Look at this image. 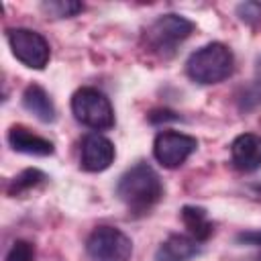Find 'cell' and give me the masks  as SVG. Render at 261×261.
I'll use <instances>...</instances> for the list:
<instances>
[{
    "label": "cell",
    "instance_id": "8992f818",
    "mask_svg": "<svg viewBox=\"0 0 261 261\" xmlns=\"http://www.w3.org/2000/svg\"><path fill=\"white\" fill-rule=\"evenodd\" d=\"M6 41L12 49V55L31 69H43L49 63L51 47L47 39L31 29H8Z\"/></svg>",
    "mask_w": 261,
    "mask_h": 261
},
{
    "label": "cell",
    "instance_id": "8fae6325",
    "mask_svg": "<svg viewBox=\"0 0 261 261\" xmlns=\"http://www.w3.org/2000/svg\"><path fill=\"white\" fill-rule=\"evenodd\" d=\"M202 243L190 234H169L157 249L155 261H188L200 253Z\"/></svg>",
    "mask_w": 261,
    "mask_h": 261
},
{
    "label": "cell",
    "instance_id": "5bb4252c",
    "mask_svg": "<svg viewBox=\"0 0 261 261\" xmlns=\"http://www.w3.org/2000/svg\"><path fill=\"white\" fill-rule=\"evenodd\" d=\"M45 179V173L39 171V169H24L20 171L18 175H14L6 188L8 196H20L24 192H29L31 188H35L37 184H41Z\"/></svg>",
    "mask_w": 261,
    "mask_h": 261
},
{
    "label": "cell",
    "instance_id": "ba28073f",
    "mask_svg": "<svg viewBox=\"0 0 261 261\" xmlns=\"http://www.w3.org/2000/svg\"><path fill=\"white\" fill-rule=\"evenodd\" d=\"M114 145L110 139H106L100 133H90L82 139L80 145V165L86 171H104L114 161Z\"/></svg>",
    "mask_w": 261,
    "mask_h": 261
},
{
    "label": "cell",
    "instance_id": "ac0fdd59",
    "mask_svg": "<svg viewBox=\"0 0 261 261\" xmlns=\"http://www.w3.org/2000/svg\"><path fill=\"white\" fill-rule=\"evenodd\" d=\"M237 241L243 245H255L261 247V230H247V232H239Z\"/></svg>",
    "mask_w": 261,
    "mask_h": 261
},
{
    "label": "cell",
    "instance_id": "9a60e30c",
    "mask_svg": "<svg viewBox=\"0 0 261 261\" xmlns=\"http://www.w3.org/2000/svg\"><path fill=\"white\" fill-rule=\"evenodd\" d=\"M82 8H84V4L82 2H73V0H49V2H43L41 4V10L47 16H53V18H69V16H75Z\"/></svg>",
    "mask_w": 261,
    "mask_h": 261
},
{
    "label": "cell",
    "instance_id": "30bf717a",
    "mask_svg": "<svg viewBox=\"0 0 261 261\" xmlns=\"http://www.w3.org/2000/svg\"><path fill=\"white\" fill-rule=\"evenodd\" d=\"M8 143L14 151L18 153H27V155H37V157H47L51 155L55 149H53V143L41 135H35L33 130H29L27 126L22 124H14L10 126L8 130Z\"/></svg>",
    "mask_w": 261,
    "mask_h": 261
},
{
    "label": "cell",
    "instance_id": "2e32d148",
    "mask_svg": "<svg viewBox=\"0 0 261 261\" xmlns=\"http://www.w3.org/2000/svg\"><path fill=\"white\" fill-rule=\"evenodd\" d=\"M4 261H35V247L29 241H14Z\"/></svg>",
    "mask_w": 261,
    "mask_h": 261
},
{
    "label": "cell",
    "instance_id": "52a82bcc",
    "mask_svg": "<svg viewBox=\"0 0 261 261\" xmlns=\"http://www.w3.org/2000/svg\"><path fill=\"white\" fill-rule=\"evenodd\" d=\"M196 149H198V141L177 130H161L153 141V155L167 169H175L184 165L186 159Z\"/></svg>",
    "mask_w": 261,
    "mask_h": 261
},
{
    "label": "cell",
    "instance_id": "e0dca14e",
    "mask_svg": "<svg viewBox=\"0 0 261 261\" xmlns=\"http://www.w3.org/2000/svg\"><path fill=\"white\" fill-rule=\"evenodd\" d=\"M237 14L241 16L243 22L247 24H257L261 22V4L259 2H245L237 6Z\"/></svg>",
    "mask_w": 261,
    "mask_h": 261
},
{
    "label": "cell",
    "instance_id": "3957f363",
    "mask_svg": "<svg viewBox=\"0 0 261 261\" xmlns=\"http://www.w3.org/2000/svg\"><path fill=\"white\" fill-rule=\"evenodd\" d=\"M192 31H194V22L188 20L186 16L161 14L147 27L143 35V43L151 53L159 57H171L177 45H181L192 35Z\"/></svg>",
    "mask_w": 261,
    "mask_h": 261
},
{
    "label": "cell",
    "instance_id": "d6986e66",
    "mask_svg": "<svg viewBox=\"0 0 261 261\" xmlns=\"http://www.w3.org/2000/svg\"><path fill=\"white\" fill-rule=\"evenodd\" d=\"M255 75H257V84L261 86V55H259L257 61H255Z\"/></svg>",
    "mask_w": 261,
    "mask_h": 261
},
{
    "label": "cell",
    "instance_id": "7c38bea8",
    "mask_svg": "<svg viewBox=\"0 0 261 261\" xmlns=\"http://www.w3.org/2000/svg\"><path fill=\"white\" fill-rule=\"evenodd\" d=\"M22 106L35 114L41 122H53L55 120V104L51 100V96L45 92V88H41L39 84H31L24 88L22 92Z\"/></svg>",
    "mask_w": 261,
    "mask_h": 261
},
{
    "label": "cell",
    "instance_id": "ffe728a7",
    "mask_svg": "<svg viewBox=\"0 0 261 261\" xmlns=\"http://www.w3.org/2000/svg\"><path fill=\"white\" fill-rule=\"evenodd\" d=\"M249 261H261V255H255V257H251Z\"/></svg>",
    "mask_w": 261,
    "mask_h": 261
},
{
    "label": "cell",
    "instance_id": "9c48e42d",
    "mask_svg": "<svg viewBox=\"0 0 261 261\" xmlns=\"http://www.w3.org/2000/svg\"><path fill=\"white\" fill-rule=\"evenodd\" d=\"M230 161L243 173H251L259 169L261 167V135L243 133L234 137V141L230 143Z\"/></svg>",
    "mask_w": 261,
    "mask_h": 261
},
{
    "label": "cell",
    "instance_id": "7a4b0ae2",
    "mask_svg": "<svg viewBox=\"0 0 261 261\" xmlns=\"http://www.w3.org/2000/svg\"><path fill=\"white\" fill-rule=\"evenodd\" d=\"M234 69V55L224 43H208L196 49L186 61V73L192 82L210 86L230 77Z\"/></svg>",
    "mask_w": 261,
    "mask_h": 261
},
{
    "label": "cell",
    "instance_id": "277c9868",
    "mask_svg": "<svg viewBox=\"0 0 261 261\" xmlns=\"http://www.w3.org/2000/svg\"><path fill=\"white\" fill-rule=\"evenodd\" d=\"M71 112L77 122L94 130H108L114 126V108L104 92L98 88H80L71 96Z\"/></svg>",
    "mask_w": 261,
    "mask_h": 261
},
{
    "label": "cell",
    "instance_id": "4fadbf2b",
    "mask_svg": "<svg viewBox=\"0 0 261 261\" xmlns=\"http://www.w3.org/2000/svg\"><path fill=\"white\" fill-rule=\"evenodd\" d=\"M181 220L190 232V237H194L196 241L204 243L210 239L212 234V222L208 220V214L204 208L200 206H184L181 208Z\"/></svg>",
    "mask_w": 261,
    "mask_h": 261
},
{
    "label": "cell",
    "instance_id": "6da1fadb",
    "mask_svg": "<svg viewBox=\"0 0 261 261\" xmlns=\"http://www.w3.org/2000/svg\"><path fill=\"white\" fill-rule=\"evenodd\" d=\"M116 196L128 208L130 214L141 216L147 214L161 200L163 184L151 165L139 161L120 175L116 184Z\"/></svg>",
    "mask_w": 261,
    "mask_h": 261
},
{
    "label": "cell",
    "instance_id": "5b68a950",
    "mask_svg": "<svg viewBox=\"0 0 261 261\" xmlns=\"http://www.w3.org/2000/svg\"><path fill=\"white\" fill-rule=\"evenodd\" d=\"M90 261H130L133 241L116 226L100 224L86 239Z\"/></svg>",
    "mask_w": 261,
    "mask_h": 261
}]
</instances>
